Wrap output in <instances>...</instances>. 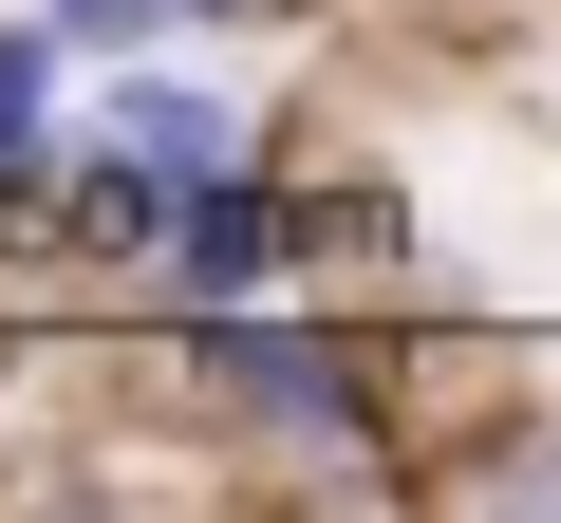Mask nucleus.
<instances>
[{"instance_id": "nucleus-1", "label": "nucleus", "mask_w": 561, "mask_h": 523, "mask_svg": "<svg viewBox=\"0 0 561 523\" xmlns=\"http://www.w3.org/2000/svg\"><path fill=\"white\" fill-rule=\"evenodd\" d=\"M169 374H187V411H225V430H262V449H356L375 430V337L356 318H300V300H206V318H169Z\"/></svg>"}, {"instance_id": "nucleus-2", "label": "nucleus", "mask_w": 561, "mask_h": 523, "mask_svg": "<svg viewBox=\"0 0 561 523\" xmlns=\"http://www.w3.org/2000/svg\"><path fill=\"white\" fill-rule=\"evenodd\" d=\"M319 262V206L280 187V168H206L187 187V224H169V262H150V300L169 318H206V300H280Z\"/></svg>"}, {"instance_id": "nucleus-3", "label": "nucleus", "mask_w": 561, "mask_h": 523, "mask_svg": "<svg viewBox=\"0 0 561 523\" xmlns=\"http://www.w3.org/2000/svg\"><path fill=\"white\" fill-rule=\"evenodd\" d=\"M169 224H187V187H169L150 150H113V131H76V150H57V262H94V281H150V262H169Z\"/></svg>"}, {"instance_id": "nucleus-4", "label": "nucleus", "mask_w": 561, "mask_h": 523, "mask_svg": "<svg viewBox=\"0 0 561 523\" xmlns=\"http://www.w3.org/2000/svg\"><path fill=\"white\" fill-rule=\"evenodd\" d=\"M94 131H113V150H150L169 187L262 168V150H243V94H225V75H187V57H113V75H94Z\"/></svg>"}, {"instance_id": "nucleus-5", "label": "nucleus", "mask_w": 561, "mask_h": 523, "mask_svg": "<svg viewBox=\"0 0 561 523\" xmlns=\"http://www.w3.org/2000/svg\"><path fill=\"white\" fill-rule=\"evenodd\" d=\"M57 20H0V168H57Z\"/></svg>"}, {"instance_id": "nucleus-6", "label": "nucleus", "mask_w": 561, "mask_h": 523, "mask_svg": "<svg viewBox=\"0 0 561 523\" xmlns=\"http://www.w3.org/2000/svg\"><path fill=\"white\" fill-rule=\"evenodd\" d=\"M468 486H486V504H524V523H561V411H542V430H505Z\"/></svg>"}, {"instance_id": "nucleus-7", "label": "nucleus", "mask_w": 561, "mask_h": 523, "mask_svg": "<svg viewBox=\"0 0 561 523\" xmlns=\"http://www.w3.org/2000/svg\"><path fill=\"white\" fill-rule=\"evenodd\" d=\"M38 20H57L76 57H150V38H169V0H38Z\"/></svg>"}, {"instance_id": "nucleus-8", "label": "nucleus", "mask_w": 561, "mask_h": 523, "mask_svg": "<svg viewBox=\"0 0 561 523\" xmlns=\"http://www.w3.org/2000/svg\"><path fill=\"white\" fill-rule=\"evenodd\" d=\"M169 20H262V0H169Z\"/></svg>"}]
</instances>
